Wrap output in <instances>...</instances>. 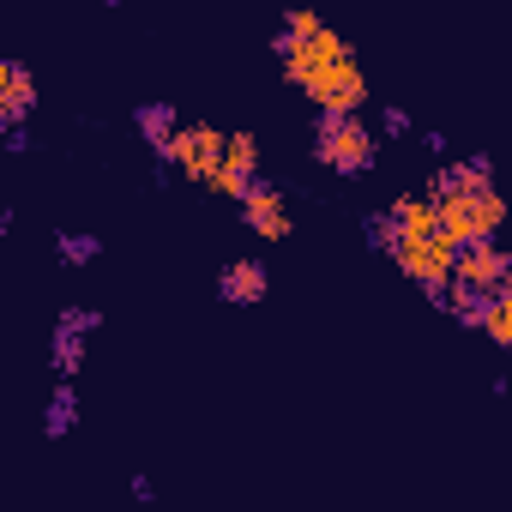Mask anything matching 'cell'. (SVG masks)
Segmentation results:
<instances>
[{
    "mask_svg": "<svg viewBox=\"0 0 512 512\" xmlns=\"http://www.w3.org/2000/svg\"><path fill=\"white\" fill-rule=\"evenodd\" d=\"M362 241H368L374 253H398L404 229H398V217H392V211H368V217H362Z\"/></svg>",
    "mask_w": 512,
    "mask_h": 512,
    "instance_id": "cell-16",
    "label": "cell"
},
{
    "mask_svg": "<svg viewBox=\"0 0 512 512\" xmlns=\"http://www.w3.org/2000/svg\"><path fill=\"white\" fill-rule=\"evenodd\" d=\"M266 290H272V272H266V260H253V253H241V260H229L217 272V296L229 308H260Z\"/></svg>",
    "mask_w": 512,
    "mask_h": 512,
    "instance_id": "cell-8",
    "label": "cell"
},
{
    "mask_svg": "<svg viewBox=\"0 0 512 512\" xmlns=\"http://www.w3.org/2000/svg\"><path fill=\"white\" fill-rule=\"evenodd\" d=\"M73 422H79V386L73 380H55L49 386V404H43V434L61 440V434H73Z\"/></svg>",
    "mask_w": 512,
    "mask_h": 512,
    "instance_id": "cell-11",
    "label": "cell"
},
{
    "mask_svg": "<svg viewBox=\"0 0 512 512\" xmlns=\"http://www.w3.org/2000/svg\"><path fill=\"white\" fill-rule=\"evenodd\" d=\"M133 127H139V139H145V151L163 163V169H175V139H181V109L175 103H163V97H151V103H139L133 109Z\"/></svg>",
    "mask_w": 512,
    "mask_h": 512,
    "instance_id": "cell-7",
    "label": "cell"
},
{
    "mask_svg": "<svg viewBox=\"0 0 512 512\" xmlns=\"http://www.w3.org/2000/svg\"><path fill=\"white\" fill-rule=\"evenodd\" d=\"M422 145H428L434 157H446V133H440V127H428V133H422Z\"/></svg>",
    "mask_w": 512,
    "mask_h": 512,
    "instance_id": "cell-22",
    "label": "cell"
},
{
    "mask_svg": "<svg viewBox=\"0 0 512 512\" xmlns=\"http://www.w3.org/2000/svg\"><path fill=\"white\" fill-rule=\"evenodd\" d=\"M97 253H103V241H97L91 229H61V235H55V260H61V266H91Z\"/></svg>",
    "mask_w": 512,
    "mask_h": 512,
    "instance_id": "cell-15",
    "label": "cell"
},
{
    "mask_svg": "<svg viewBox=\"0 0 512 512\" xmlns=\"http://www.w3.org/2000/svg\"><path fill=\"white\" fill-rule=\"evenodd\" d=\"M290 85H302L308 97H314V109H338V115H356L362 103H368V73H362V61H356V49L338 37V31H326V37H314L290 67Z\"/></svg>",
    "mask_w": 512,
    "mask_h": 512,
    "instance_id": "cell-1",
    "label": "cell"
},
{
    "mask_svg": "<svg viewBox=\"0 0 512 512\" xmlns=\"http://www.w3.org/2000/svg\"><path fill=\"white\" fill-rule=\"evenodd\" d=\"M49 368H55L61 380H73V374L85 368V332H73V326H55V332H49Z\"/></svg>",
    "mask_w": 512,
    "mask_h": 512,
    "instance_id": "cell-14",
    "label": "cell"
},
{
    "mask_svg": "<svg viewBox=\"0 0 512 512\" xmlns=\"http://www.w3.org/2000/svg\"><path fill=\"white\" fill-rule=\"evenodd\" d=\"M223 163H229V133H223V127H211V121L181 127V139H175V169H181L193 187H217V181H223Z\"/></svg>",
    "mask_w": 512,
    "mask_h": 512,
    "instance_id": "cell-5",
    "label": "cell"
},
{
    "mask_svg": "<svg viewBox=\"0 0 512 512\" xmlns=\"http://www.w3.org/2000/svg\"><path fill=\"white\" fill-rule=\"evenodd\" d=\"M241 223H247L253 235H260V241H284V235H290V193L266 181L260 193H253V199L241 205Z\"/></svg>",
    "mask_w": 512,
    "mask_h": 512,
    "instance_id": "cell-10",
    "label": "cell"
},
{
    "mask_svg": "<svg viewBox=\"0 0 512 512\" xmlns=\"http://www.w3.org/2000/svg\"><path fill=\"white\" fill-rule=\"evenodd\" d=\"M7 151H13V157H25V151H31V133H25V127H13V133H7Z\"/></svg>",
    "mask_w": 512,
    "mask_h": 512,
    "instance_id": "cell-20",
    "label": "cell"
},
{
    "mask_svg": "<svg viewBox=\"0 0 512 512\" xmlns=\"http://www.w3.org/2000/svg\"><path fill=\"white\" fill-rule=\"evenodd\" d=\"M260 187H266V169H260V139H253V133H229V163H223L217 193H229L235 205H247Z\"/></svg>",
    "mask_w": 512,
    "mask_h": 512,
    "instance_id": "cell-6",
    "label": "cell"
},
{
    "mask_svg": "<svg viewBox=\"0 0 512 512\" xmlns=\"http://www.w3.org/2000/svg\"><path fill=\"white\" fill-rule=\"evenodd\" d=\"M488 308H494V290L452 278V302H446V314H452L458 326H488Z\"/></svg>",
    "mask_w": 512,
    "mask_h": 512,
    "instance_id": "cell-12",
    "label": "cell"
},
{
    "mask_svg": "<svg viewBox=\"0 0 512 512\" xmlns=\"http://www.w3.org/2000/svg\"><path fill=\"white\" fill-rule=\"evenodd\" d=\"M37 109V79H31V67L25 61H0V127H25V115Z\"/></svg>",
    "mask_w": 512,
    "mask_h": 512,
    "instance_id": "cell-9",
    "label": "cell"
},
{
    "mask_svg": "<svg viewBox=\"0 0 512 512\" xmlns=\"http://www.w3.org/2000/svg\"><path fill=\"white\" fill-rule=\"evenodd\" d=\"M464 169H470V181H476V187H494V157H488V151H470V157H464Z\"/></svg>",
    "mask_w": 512,
    "mask_h": 512,
    "instance_id": "cell-19",
    "label": "cell"
},
{
    "mask_svg": "<svg viewBox=\"0 0 512 512\" xmlns=\"http://www.w3.org/2000/svg\"><path fill=\"white\" fill-rule=\"evenodd\" d=\"M133 500H139V506H151V500H157V482H145V476H133Z\"/></svg>",
    "mask_w": 512,
    "mask_h": 512,
    "instance_id": "cell-21",
    "label": "cell"
},
{
    "mask_svg": "<svg viewBox=\"0 0 512 512\" xmlns=\"http://www.w3.org/2000/svg\"><path fill=\"white\" fill-rule=\"evenodd\" d=\"M398 272L404 278H416L422 290H434V284H452V266H458V241L434 223V229H422V235H404L398 241Z\"/></svg>",
    "mask_w": 512,
    "mask_h": 512,
    "instance_id": "cell-4",
    "label": "cell"
},
{
    "mask_svg": "<svg viewBox=\"0 0 512 512\" xmlns=\"http://www.w3.org/2000/svg\"><path fill=\"white\" fill-rule=\"evenodd\" d=\"M314 163L338 169V175H368L380 163V133L368 121H356V115L320 109L314 115Z\"/></svg>",
    "mask_w": 512,
    "mask_h": 512,
    "instance_id": "cell-2",
    "label": "cell"
},
{
    "mask_svg": "<svg viewBox=\"0 0 512 512\" xmlns=\"http://www.w3.org/2000/svg\"><path fill=\"white\" fill-rule=\"evenodd\" d=\"M500 350H512V290H500L494 296V308H488V326H482Z\"/></svg>",
    "mask_w": 512,
    "mask_h": 512,
    "instance_id": "cell-17",
    "label": "cell"
},
{
    "mask_svg": "<svg viewBox=\"0 0 512 512\" xmlns=\"http://www.w3.org/2000/svg\"><path fill=\"white\" fill-rule=\"evenodd\" d=\"M434 211H440V229H446L452 241H482V235H500V223L512 217V199H506L500 187H470L464 199L434 205Z\"/></svg>",
    "mask_w": 512,
    "mask_h": 512,
    "instance_id": "cell-3",
    "label": "cell"
},
{
    "mask_svg": "<svg viewBox=\"0 0 512 512\" xmlns=\"http://www.w3.org/2000/svg\"><path fill=\"white\" fill-rule=\"evenodd\" d=\"M374 133H380V139H404V133H410V115H404L398 103H386L380 121H374Z\"/></svg>",
    "mask_w": 512,
    "mask_h": 512,
    "instance_id": "cell-18",
    "label": "cell"
},
{
    "mask_svg": "<svg viewBox=\"0 0 512 512\" xmlns=\"http://www.w3.org/2000/svg\"><path fill=\"white\" fill-rule=\"evenodd\" d=\"M476 181H470V169H464V157L458 163H434V175H428V205H452V199H464Z\"/></svg>",
    "mask_w": 512,
    "mask_h": 512,
    "instance_id": "cell-13",
    "label": "cell"
}]
</instances>
